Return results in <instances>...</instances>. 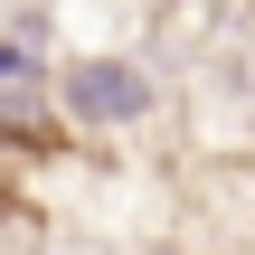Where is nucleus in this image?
<instances>
[{"label":"nucleus","instance_id":"1","mask_svg":"<svg viewBox=\"0 0 255 255\" xmlns=\"http://www.w3.org/2000/svg\"><path fill=\"white\" fill-rule=\"evenodd\" d=\"M142 104H151L142 66H123V57H85V66H66V114H76V123H132Z\"/></svg>","mask_w":255,"mask_h":255},{"label":"nucleus","instance_id":"2","mask_svg":"<svg viewBox=\"0 0 255 255\" xmlns=\"http://www.w3.org/2000/svg\"><path fill=\"white\" fill-rule=\"evenodd\" d=\"M9 76H28V47H0V85H9Z\"/></svg>","mask_w":255,"mask_h":255}]
</instances>
